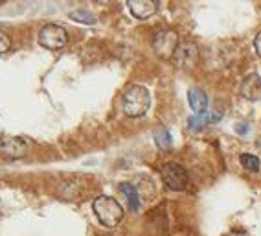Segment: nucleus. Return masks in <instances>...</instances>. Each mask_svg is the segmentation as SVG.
Here are the masks:
<instances>
[{
    "instance_id": "1",
    "label": "nucleus",
    "mask_w": 261,
    "mask_h": 236,
    "mask_svg": "<svg viewBox=\"0 0 261 236\" xmlns=\"http://www.w3.org/2000/svg\"><path fill=\"white\" fill-rule=\"evenodd\" d=\"M151 105V96L149 90L145 89L144 85H130L129 89L123 92L121 98V109L123 113L130 118L144 116L147 113V109Z\"/></svg>"
},
{
    "instance_id": "2",
    "label": "nucleus",
    "mask_w": 261,
    "mask_h": 236,
    "mask_svg": "<svg viewBox=\"0 0 261 236\" xmlns=\"http://www.w3.org/2000/svg\"><path fill=\"white\" fill-rule=\"evenodd\" d=\"M94 214L98 216L99 223L105 227H116L123 218V208L116 199L111 196H99L92 203Z\"/></svg>"
},
{
    "instance_id": "3",
    "label": "nucleus",
    "mask_w": 261,
    "mask_h": 236,
    "mask_svg": "<svg viewBox=\"0 0 261 236\" xmlns=\"http://www.w3.org/2000/svg\"><path fill=\"white\" fill-rule=\"evenodd\" d=\"M178 44V33L173 30H160L153 37V50L160 59H173Z\"/></svg>"
},
{
    "instance_id": "4",
    "label": "nucleus",
    "mask_w": 261,
    "mask_h": 236,
    "mask_svg": "<svg viewBox=\"0 0 261 236\" xmlns=\"http://www.w3.org/2000/svg\"><path fill=\"white\" fill-rule=\"evenodd\" d=\"M39 43L48 50H59L68 43V33L59 24H46L39 32Z\"/></svg>"
},
{
    "instance_id": "5",
    "label": "nucleus",
    "mask_w": 261,
    "mask_h": 236,
    "mask_svg": "<svg viewBox=\"0 0 261 236\" xmlns=\"http://www.w3.org/2000/svg\"><path fill=\"white\" fill-rule=\"evenodd\" d=\"M162 181L169 190L180 192L188 184V172L177 162H168L162 166Z\"/></svg>"
},
{
    "instance_id": "6",
    "label": "nucleus",
    "mask_w": 261,
    "mask_h": 236,
    "mask_svg": "<svg viewBox=\"0 0 261 236\" xmlns=\"http://www.w3.org/2000/svg\"><path fill=\"white\" fill-rule=\"evenodd\" d=\"M30 142L22 137H0V153L8 159H22L28 155Z\"/></svg>"
},
{
    "instance_id": "7",
    "label": "nucleus",
    "mask_w": 261,
    "mask_h": 236,
    "mask_svg": "<svg viewBox=\"0 0 261 236\" xmlns=\"http://www.w3.org/2000/svg\"><path fill=\"white\" fill-rule=\"evenodd\" d=\"M173 61H175V65L178 66V68H186V70H190V68H193V66L197 65V61H199V50H197V46L193 43H180L177 48V52H175V56H173Z\"/></svg>"
},
{
    "instance_id": "8",
    "label": "nucleus",
    "mask_w": 261,
    "mask_h": 236,
    "mask_svg": "<svg viewBox=\"0 0 261 236\" xmlns=\"http://www.w3.org/2000/svg\"><path fill=\"white\" fill-rule=\"evenodd\" d=\"M127 8H129L133 17H136V19H149L151 15L156 13L159 4L153 2V0H129Z\"/></svg>"
},
{
    "instance_id": "9",
    "label": "nucleus",
    "mask_w": 261,
    "mask_h": 236,
    "mask_svg": "<svg viewBox=\"0 0 261 236\" xmlns=\"http://www.w3.org/2000/svg\"><path fill=\"white\" fill-rule=\"evenodd\" d=\"M241 96L247 100H259L261 98V76L250 74L241 83Z\"/></svg>"
},
{
    "instance_id": "10",
    "label": "nucleus",
    "mask_w": 261,
    "mask_h": 236,
    "mask_svg": "<svg viewBox=\"0 0 261 236\" xmlns=\"http://www.w3.org/2000/svg\"><path fill=\"white\" fill-rule=\"evenodd\" d=\"M188 100H190V107L195 111L197 114L206 113L208 109V96L202 89H197V87H191L188 90Z\"/></svg>"
},
{
    "instance_id": "11",
    "label": "nucleus",
    "mask_w": 261,
    "mask_h": 236,
    "mask_svg": "<svg viewBox=\"0 0 261 236\" xmlns=\"http://www.w3.org/2000/svg\"><path fill=\"white\" fill-rule=\"evenodd\" d=\"M219 120H221V113H214V114L202 113V114H195V116L188 118V126H190L193 131H201L206 124H214V122H219Z\"/></svg>"
},
{
    "instance_id": "12",
    "label": "nucleus",
    "mask_w": 261,
    "mask_h": 236,
    "mask_svg": "<svg viewBox=\"0 0 261 236\" xmlns=\"http://www.w3.org/2000/svg\"><path fill=\"white\" fill-rule=\"evenodd\" d=\"M120 190H121V194L127 198V201H129V205H130V210H138L140 208V198H138V190L133 186L130 183H121L120 184Z\"/></svg>"
},
{
    "instance_id": "13",
    "label": "nucleus",
    "mask_w": 261,
    "mask_h": 236,
    "mask_svg": "<svg viewBox=\"0 0 261 236\" xmlns=\"http://www.w3.org/2000/svg\"><path fill=\"white\" fill-rule=\"evenodd\" d=\"M153 138H154V144L160 148L162 151H169L171 150V135H169V131L166 128H159V129H154L153 133Z\"/></svg>"
},
{
    "instance_id": "14",
    "label": "nucleus",
    "mask_w": 261,
    "mask_h": 236,
    "mask_svg": "<svg viewBox=\"0 0 261 236\" xmlns=\"http://www.w3.org/2000/svg\"><path fill=\"white\" fill-rule=\"evenodd\" d=\"M70 19L75 20V22H83V24H94L96 22V17H94L90 11L85 10H75L70 13Z\"/></svg>"
},
{
    "instance_id": "15",
    "label": "nucleus",
    "mask_w": 261,
    "mask_h": 236,
    "mask_svg": "<svg viewBox=\"0 0 261 236\" xmlns=\"http://www.w3.org/2000/svg\"><path fill=\"white\" fill-rule=\"evenodd\" d=\"M241 164L250 172L259 170V159L256 155H250V153H243L241 155Z\"/></svg>"
},
{
    "instance_id": "16",
    "label": "nucleus",
    "mask_w": 261,
    "mask_h": 236,
    "mask_svg": "<svg viewBox=\"0 0 261 236\" xmlns=\"http://www.w3.org/2000/svg\"><path fill=\"white\" fill-rule=\"evenodd\" d=\"M10 48H11V39H10V35H8V33H4V32H0V54L8 52Z\"/></svg>"
},
{
    "instance_id": "17",
    "label": "nucleus",
    "mask_w": 261,
    "mask_h": 236,
    "mask_svg": "<svg viewBox=\"0 0 261 236\" xmlns=\"http://www.w3.org/2000/svg\"><path fill=\"white\" fill-rule=\"evenodd\" d=\"M254 46H256V52H257V56L261 57V32L256 35V39H254Z\"/></svg>"
},
{
    "instance_id": "18",
    "label": "nucleus",
    "mask_w": 261,
    "mask_h": 236,
    "mask_svg": "<svg viewBox=\"0 0 261 236\" xmlns=\"http://www.w3.org/2000/svg\"><path fill=\"white\" fill-rule=\"evenodd\" d=\"M236 129H238L239 135H245V133L248 131V126H247V124H238V126H236Z\"/></svg>"
}]
</instances>
